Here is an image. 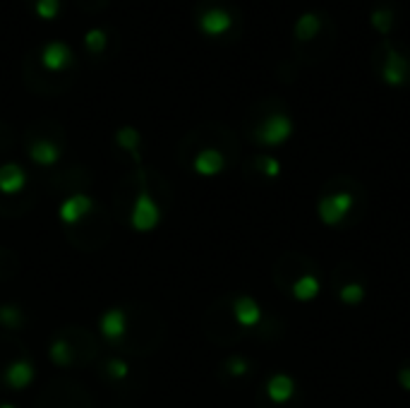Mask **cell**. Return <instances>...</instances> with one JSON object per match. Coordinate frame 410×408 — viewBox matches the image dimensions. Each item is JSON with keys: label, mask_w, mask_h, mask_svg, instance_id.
<instances>
[{"label": "cell", "mask_w": 410, "mask_h": 408, "mask_svg": "<svg viewBox=\"0 0 410 408\" xmlns=\"http://www.w3.org/2000/svg\"><path fill=\"white\" fill-rule=\"evenodd\" d=\"M319 27H322L319 17H317L314 12H305L295 24V36L300 39V41H307V39H312L317 31H319Z\"/></svg>", "instance_id": "cell-16"}, {"label": "cell", "mask_w": 410, "mask_h": 408, "mask_svg": "<svg viewBox=\"0 0 410 408\" xmlns=\"http://www.w3.org/2000/svg\"><path fill=\"white\" fill-rule=\"evenodd\" d=\"M101 334L108 341L123 339L125 334V312L123 310H108L101 317Z\"/></svg>", "instance_id": "cell-13"}, {"label": "cell", "mask_w": 410, "mask_h": 408, "mask_svg": "<svg viewBox=\"0 0 410 408\" xmlns=\"http://www.w3.org/2000/svg\"><path fill=\"white\" fill-rule=\"evenodd\" d=\"M260 166H262V173L267 178H276L281 173V163L274 159V156H262L260 159Z\"/></svg>", "instance_id": "cell-24"}, {"label": "cell", "mask_w": 410, "mask_h": 408, "mask_svg": "<svg viewBox=\"0 0 410 408\" xmlns=\"http://www.w3.org/2000/svg\"><path fill=\"white\" fill-rule=\"evenodd\" d=\"M70 58H72L70 49L63 41H51L43 49V65L48 70H63L70 63Z\"/></svg>", "instance_id": "cell-12"}, {"label": "cell", "mask_w": 410, "mask_h": 408, "mask_svg": "<svg viewBox=\"0 0 410 408\" xmlns=\"http://www.w3.org/2000/svg\"><path fill=\"white\" fill-rule=\"evenodd\" d=\"M0 408H15V406H12V404H3V406H0Z\"/></svg>", "instance_id": "cell-28"}, {"label": "cell", "mask_w": 410, "mask_h": 408, "mask_svg": "<svg viewBox=\"0 0 410 408\" xmlns=\"http://www.w3.org/2000/svg\"><path fill=\"white\" fill-rule=\"evenodd\" d=\"M29 156H31V161L39 163V166H53V163L61 159V149H58L53 142L41 140L29 147Z\"/></svg>", "instance_id": "cell-14"}, {"label": "cell", "mask_w": 410, "mask_h": 408, "mask_svg": "<svg viewBox=\"0 0 410 408\" xmlns=\"http://www.w3.org/2000/svg\"><path fill=\"white\" fill-rule=\"evenodd\" d=\"M372 24L379 31H389V24H391V12L384 10V8H379V10H374L372 12Z\"/></svg>", "instance_id": "cell-23"}, {"label": "cell", "mask_w": 410, "mask_h": 408, "mask_svg": "<svg viewBox=\"0 0 410 408\" xmlns=\"http://www.w3.org/2000/svg\"><path fill=\"white\" fill-rule=\"evenodd\" d=\"M158 221H161V209H158V204L151 200L149 190L142 188V193L137 195L135 207H132V219H130L132 228L147 233L151 228L158 226Z\"/></svg>", "instance_id": "cell-2"}, {"label": "cell", "mask_w": 410, "mask_h": 408, "mask_svg": "<svg viewBox=\"0 0 410 408\" xmlns=\"http://www.w3.org/2000/svg\"><path fill=\"white\" fill-rule=\"evenodd\" d=\"M353 195L350 193H329L324 195L319 204H317V214H319L322 223H327V226H339L348 219L350 209H353Z\"/></svg>", "instance_id": "cell-1"}, {"label": "cell", "mask_w": 410, "mask_h": 408, "mask_svg": "<svg viewBox=\"0 0 410 408\" xmlns=\"http://www.w3.org/2000/svg\"><path fill=\"white\" fill-rule=\"evenodd\" d=\"M0 325L15 329L22 325V312H19V307L15 305H3L0 307Z\"/></svg>", "instance_id": "cell-20"}, {"label": "cell", "mask_w": 410, "mask_h": 408, "mask_svg": "<svg viewBox=\"0 0 410 408\" xmlns=\"http://www.w3.org/2000/svg\"><path fill=\"white\" fill-rule=\"evenodd\" d=\"M61 10V0H36V12L43 19H53Z\"/></svg>", "instance_id": "cell-21"}, {"label": "cell", "mask_w": 410, "mask_h": 408, "mask_svg": "<svg viewBox=\"0 0 410 408\" xmlns=\"http://www.w3.org/2000/svg\"><path fill=\"white\" fill-rule=\"evenodd\" d=\"M230 24H233V19H230L228 12L221 10V8L207 10L200 19V27L211 36H218V34H223V31H228Z\"/></svg>", "instance_id": "cell-8"}, {"label": "cell", "mask_w": 410, "mask_h": 408, "mask_svg": "<svg viewBox=\"0 0 410 408\" xmlns=\"http://www.w3.org/2000/svg\"><path fill=\"white\" fill-rule=\"evenodd\" d=\"M118 144H121L123 149H128L130 154H135L137 159V147H140V133H137L135 128H121L118 130Z\"/></svg>", "instance_id": "cell-18"}, {"label": "cell", "mask_w": 410, "mask_h": 408, "mask_svg": "<svg viewBox=\"0 0 410 408\" xmlns=\"http://www.w3.org/2000/svg\"><path fill=\"white\" fill-rule=\"evenodd\" d=\"M26 173L24 168H19L17 163H5L0 166V193L5 195H15L24 188Z\"/></svg>", "instance_id": "cell-5"}, {"label": "cell", "mask_w": 410, "mask_h": 408, "mask_svg": "<svg viewBox=\"0 0 410 408\" xmlns=\"http://www.w3.org/2000/svg\"><path fill=\"white\" fill-rule=\"evenodd\" d=\"M381 75H384V82L386 84H394V87H399V84L406 82L408 63L403 61V56L399 53V51H389V53H386V61H384V68H381Z\"/></svg>", "instance_id": "cell-4"}, {"label": "cell", "mask_w": 410, "mask_h": 408, "mask_svg": "<svg viewBox=\"0 0 410 408\" xmlns=\"http://www.w3.org/2000/svg\"><path fill=\"white\" fill-rule=\"evenodd\" d=\"M267 394L274 404H286L290 397L295 394V382L288 377V374H274L267 384Z\"/></svg>", "instance_id": "cell-11"}, {"label": "cell", "mask_w": 410, "mask_h": 408, "mask_svg": "<svg viewBox=\"0 0 410 408\" xmlns=\"http://www.w3.org/2000/svg\"><path fill=\"white\" fill-rule=\"evenodd\" d=\"M339 298H341V302H346V305H358V302H362V298H365V286L350 281V284L341 286Z\"/></svg>", "instance_id": "cell-17"}, {"label": "cell", "mask_w": 410, "mask_h": 408, "mask_svg": "<svg viewBox=\"0 0 410 408\" xmlns=\"http://www.w3.org/2000/svg\"><path fill=\"white\" fill-rule=\"evenodd\" d=\"M319 295V281L314 279L312 274H305L293 284V298L300 300V302H307Z\"/></svg>", "instance_id": "cell-15"}, {"label": "cell", "mask_w": 410, "mask_h": 408, "mask_svg": "<svg viewBox=\"0 0 410 408\" xmlns=\"http://www.w3.org/2000/svg\"><path fill=\"white\" fill-rule=\"evenodd\" d=\"M87 46H89V51H94V53H101L106 46V34L101 29H91L87 34Z\"/></svg>", "instance_id": "cell-22"}, {"label": "cell", "mask_w": 410, "mask_h": 408, "mask_svg": "<svg viewBox=\"0 0 410 408\" xmlns=\"http://www.w3.org/2000/svg\"><path fill=\"white\" fill-rule=\"evenodd\" d=\"M51 360L56 365H70L72 363V353H70V346L65 344L63 339H56L51 344Z\"/></svg>", "instance_id": "cell-19"}, {"label": "cell", "mask_w": 410, "mask_h": 408, "mask_svg": "<svg viewBox=\"0 0 410 408\" xmlns=\"http://www.w3.org/2000/svg\"><path fill=\"white\" fill-rule=\"evenodd\" d=\"M128 372H130V367H128V363H125V360H121V358L108 360V374H111L113 379H123Z\"/></svg>", "instance_id": "cell-25"}, {"label": "cell", "mask_w": 410, "mask_h": 408, "mask_svg": "<svg viewBox=\"0 0 410 408\" xmlns=\"http://www.w3.org/2000/svg\"><path fill=\"white\" fill-rule=\"evenodd\" d=\"M233 315H235L237 325H242V327H255L257 322L262 320L260 305H257V300H255V298H250V295H240V298L235 300Z\"/></svg>", "instance_id": "cell-6"}, {"label": "cell", "mask_w": 410, "mask_h": 408, "mask_svg": "<svg viewBox=\"0 0 410 408\" xmlns=\"http://www.w3.org/2000/svg\"><path fill=\"white\" fill-rule=\"evenodd\" d=\"M91 209V200L87 195H72L70 200H65L61 204V219L65 223H77L79 219H82L84 214H89Z\"/></svg>", "instance_id": "cell-7"}, {"label": "cell", "mask_w": 410, "mask_h": 408, "mask_svg": "<svg viewBox=\"0 0 410 408\" xmlns=\"http://www.w3.org/2000/svg\"><path fill=\"white\" fill-rule=\"evenodd\" d=\"M247 370H250V365H247V360L245 358H230L228 360V372L233 374V377H240V374H247Z\"/></svg>", "instance_id": "cell-26"}, {"label": "cell", "mask_w": 410, "mask_h": 408, "mask_svg": "<svg viewBox=\"0 0 410 408\" xmlns=\"http://www.w3.org/2000/svg\"><path fill=\"white\" fill-rule=\"evenodd\" d=\"M223 166H226V161H223V154L221 151H216V149H204L197 154V159H195V170L200 175H216V173H221Z\"/></svg>", "instance_id": "cell-10"}, {"label": "cell", "mask_w": 410, "mask_h": 408, "mask_svg": "<svg viewBox=\"0 0 410 408\" xmlns=\"http://www.w3.org/2000/svg\"><path fill=\"white\" fill-rule=\"evenodd\" d=\"M290 135H293V123H290V118L283 113L269 116L267 121L260 125V130H257V140L262 144H269V147L283 144Z\"/></svg>", "instance_id": "cell-3"}, {"label": "cell", "mask_w": 410, "mask_h": 408, "mask_svg": "<svg viewBox=\"0 0 410 408\" xmlns=\"http://www.w3.org/2000/svg\"><path fill=\"white\" fill-rule=\"evenodd\" d=\"M399 382H401V387H403V389H408V392H410V367H401V372H399Z\"/></svg>", "instance_id": "cell-27"}, {"label": "cell", "mask_w": 410, "mask_h": 408, "mask_svg": "<svg viewBox=\"0 0 410 408\" xmlns=\"http://www.w3.org/2000/svg\"><path fill=\"white\" fill-rule=\"evenodd\" d=\"M31 379H34V365L29 360H15L5 370V382H8L12 389H24Z\"/></svg>", "instance_id": "cell-9"}]
</instances>
